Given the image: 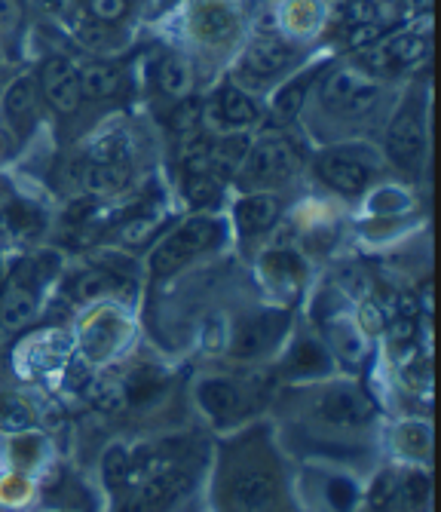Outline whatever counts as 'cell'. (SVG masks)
Instances as JSON below:
<instances>
[{"instance_id": "6da1fadb", "label": "cell", "mask_w": 441, "mask_h": 512, "mask_svg": "<svg viewBox=\"0 0 441 512\" xmlns=\"http://www.w3.org/2000/svg\"><path fill=\"white\" fill-rule=\"evenodd\" d=\"M218 240H221V224L215 218L196 215V218L184 221L154 249V255H151L154 276H172L175 270L190 264L196 255L209 252Z\"/></svg>"}, {"instance_id": "7a4b0ae2", "label": "cell", "mask_w": 441, "mask_h": 512, "mask_svg": "<svg viewBox=\"0 0 441 512\" xmlns=\"http://www.w3.org/2000/svg\"><path fill=\"white\" fill-rule=\"evenodd\" d=\"M46 276L43 261H19L0 289V329L16 335L37 316V286Z\"/></svg>"}, {"instance_id": "3957f363", "label": "cell", "mask_w": 441, "mask_h": 512, "mask_svg": "<svg viewBox=\"0 0 441 512\" xmlns=\"http://www.w3.org/2000/svg\"><path fill=\"white\" fill-rule=\"evenodd\" d=\"M298 151L282 135H267L255 148H249L245 154L239 172L245 184H255V188H270V184H282L288 181L294 172H298Z\"/></svg>"}, {"instance_id": "277c9868", "label": "cell", "mask_w": 441, "mask_h": 512, "mask_svg": "<svg viewBox=\"0 0 441 512\" xmlns=\"http://www.w3.org/2000/svg\"><path fill=\"white\" fill-rule=\"evenodd\" d=\"M377 172V163L368 151H362L359 145L353 148H334L325 151L316 160V175L328 184L331 191L343 194V197H356L362 194L371 178Z\"/></svg>"}, {"instance_id": "5b68a950", "label": "cell", "mask_w": 441, "mask_h": 512, "mask_svg": "<svg viewBox=\"0 0 441 512\" xmlns=\"http://www.w3.org/2000/svg\"><path fill=\"white\" fill-rule=\"evenodd\" d=\"M322 102L337 117H365L380 102V86L356 71H334L322 83Z\"/></svg>"}, {"instance_id": "8992f818", "label": "cell", "mask_w": 441, "mask_h": 512, "mask_svg": "<svg viewBox=\"0 0 441 512\" xmlns=\"http://www.w3.org/2000/svg\"><path fill=\"white\" fill-rule=\"evenodd\" d=\"M316 414L337 430H365L374 421V405L353 384H331L316 399Z\"/></svg>"}, {"instance_id": "52a82bcc", "label": "cell", "mask_w": 441, "mask_h": 512, "mask_svg": "<svg viewBox=\"0 0 441 512\" xmlns=\"http://www.w3.org/2000/svg\"><path fill=\"white\" fill-rule=\"evenodd\" d=\"M288 332V313L279 310H264L236 325L230 338V353L236 359H261L267 356Z\"/></svg>"}, {"instance_id": "ba28073f", "label": "cell", "mask_w": 441, "mask_h": 512, "mask_svg": "<svg viewBox=\"0 0 441 512\" xmlns=\"http://www.w3.org/2000/svg\"><path fill=\"white\" fill-rule=\"evenodd\" d=\"M187 488L190 473H184L181 467H169L151 479H144L138 491H132V497L126 500L123 512H166L187 494Z\"/></svg>"}, {"instance_id": "9c48e42d", "label": "cell", "mask_w": 441, "mask_h": 512, "mask_svg": "<svg viewBox=\"0 0 441 512\" xmlns=\"http://www.w3.org/2000/svg\"><path fill=\"white\" fill-rule=\"evenodd\" d=\"M40 89L46 102L53 105L59 114H74L83 102V92H80V80H77V71L74 65L65 59V56H49L43 65H40Z\"/></svg>"}, {"instance_id": "30bf717a", "label": "cell", "mask_w": 441, "mask_h": 512, "mask_svg": "<svg viewBox=\"0 0 441 512\" xmlns=\"http://www.w3.org/2000/svg\"><path fill=\"white\" fill-rule=\"evenodd\" d=\"M196 402L200 408L212 417L218 424H227V421H236L252 405V396L245 387H239L236 381H227V378H206L196 387Z\"/></svg>"}, {"instance_id": "8fae6325", "label": "cell", "mask_w": 441, "mask_h": 512, "mask_svg": "<svg viewBox=\"0 0 441 512\" xmlns=\"http://www.w3.org/2000/svg\"><path fill=\"white\" fill-rule=\"evenodd\" d=\"M386 145H389V157L396 160L405 169H417L426 151V132H423V120L417 114L414 105L402 108L396 114L386 135Z\"/></svg>"}, {"instance_id": "7c38bea8", "label": "cell", "mask_w": 441, "mask_h": 512, "mask_svg": "<svg viewBox=\"0 0 441 512\" xmlns=\"http://www.w3.org/2000/svg\"><path fill=\"white\" fill-rule=\"evenodd\" d=\"M276 482L264 470H245L233 476L227 500L233 512H270L276 506Z\"/></svg>"}, {"instance_id": "4fadbf2b", "label": "cell", "mask_w": 441, "mask_h": 512, "mask_svg": "<svg viewBox=\"0 0 441 512\" xmlns=\"http://www.w3.org/2000/svg\"><path fill=\"white\" fill-rule=\"evenodd\" d=\"M291 62H294V50H291L285 40H279V37H261V40H255L249 46V50H245L242 71L258 77V80H267V77L282 74Z\"/></svg>"}, {"instance_id": "5bb4252c", "label": "cell", "mask_w": 441, "mask_h": 512, "mask_svg": "<svg viewBox=\"0 0 441 512\" xmlns=\"http://www.w3.org/2000/svg\"><path fill=\"white\" fill-rule=\"evenodd\" d=\"M279 215H282V206L270 194L242 197L233 206V218H236V227H239L242 237H261V234H267V230L279 221Z\"/></svg>"}, {"instance_id": "9a60e30c", "label": "cell", "mask_w": 441, "mask_h": 512, "mask_svg": "<svg viewBox=\"0 0 441 512\" xmlns=\"http://www.w3.org/2000/svg\"><path fill=\"white\" fill-rule=\"evenodd\" d=\"M120 335H123V322L117 313L111 310H102L98 316H92L86 325H83V350L92 356V359H105L117 350L120 344Z\"/></svg>"}, {"instance_id": "2e32d148", "label": "cell", "mask_w": 441, "mask_h": 512, "mask_svg": "<svg viewBox=\"0 0 441 512\" xmlns=\"http://www.w3.org/2000/svg\"><path fill=\"white\" fill-rule=\"evenodd\" d=\"M190 31L206 43H221L236 34V16L227 4H203L193 10Z\"/></svg>"}, {"instance_id": "e0dca14e", "label": "cell", "mask_w": 441, "mask_h": 512, "mask_svg": "<svg viewBox=\"0 0 441 512\" xmlns=\"http://www.w3.org/2000/svg\"><path fill=\"white\" fill-rule=\"evenodd\" d=\"M4 111H7L10 123H13L19 132L31 129V123L37 120V86H34V80L19 77V80L7 89Z\"/></svg>"}, {"instance_id": "ac0fdd59", "label": "cell", "mask_w": 441, "mask_h": 512, "mask_svg": "<svg viewBox=\"0 0 441 512\" xmlns=\"http://www.w3.org/2000/svg\"><path fill=\"white\" fill-rule=\"evenodd\" d=\"M123 289H126L123 276H117L114 270H105V267L83 270L80 276H74V283H71V292H74L77 301L108 298V295H117V292H123Z\"/></svg>"}, {"instance_id": "d6986e66", "label": "cell", "mask_w": 441, "mask_h": 512, "mask_svg": "<svg viewBox=\"0 0 441 512\" xmlns=\"http://www.w3.org/2000/svg\"><path fill=\"white\" fill-rule=\"evenodd\" d=\"M129 181V166L126 160L120 163H86L83 169V188L92 197H105V194H117L123 191V184Z\"/></svg>"}, {"instance_id": "ffe728a7", "label": "cell", "mask_w": 441, "mask_h": 512, "mask_svg": "<svg viewBox=\"0 0 441 512\" xmlns=\"http://www.w3.org/2000/svg\"><path fill=\"white\" fill-rule=\"evenodd\" d=\"M328 341H331V350L337 353V359L343 365L359 368L365 362V356H368V341L353 322H343V319L334 322L328 329Z\"/></svg>"}, {"instance_id": "44dd1931", "label": "cell", "mask_w": 441, "mask_h": 512, "mask_svg": "<svg viewBox=\"0 0 441 512\" xmlns=\"http://www.w3.org/2000/svg\"><path fill=\"white\" fill-rule=\"evenodd\" d=\"M80 92L89 99H108V96H117L120 86H123V71L114 68V65H105V62H98V65H86L80 74Z\"/></svg>"}, {"instance_id": "7402d4cb", "label": "cell", "mask_w": 441, "mask_h": 512, "mask_svg": "<svg viewBox=\"0 0 441 512\" xmlns=\"http://www.w3.org/2000/svg\"><path fill=\"white\" fill-rule=\"evenodd\" d=\"M331 368V353L325 350V344L319 341H310L304 338L301 344H294L291 356H288V371L298 378H307V375H322V371Z\"/></svg>"}, {"instance_id": "603a6c76", "label": "cell", "mask_w": 441, "mask_h": 512, "mask_svg": "<svg viewBox=\"0 0 441 512\" xmlns=\"http://www.w3.org/2000/svg\"><path fill=\"white\" fill-rule=\"evenodd\" d=\"M386 50V59H389V68L392 71H402V68H411L417 65L420 59H426L429 53V40L420 37V34H399L383 43Z\"/></svg>"}, {"instance_id": "cb8c5ba5", "label": "cell", "mask_w": 441, "mask_h": 512, "mask_svg": "<svg viewBox=\"0 0 441 512\" xmlns=\"http://www.w3.org/2000/svg\"><path fill=\"white\" fill-rule=\"evenodd\" d=\"M218 111H221L224 123H230V126H252L258 120L255 99L236 86H224V92L218 96Z\"/></svg>"}, {"instance_id": "d4e9b609", "label": "cell", "mask_w": 441, "mask_h": 512, "mask_svg": "<svg viewBox=\"0 0 441 512\" xmlns=\"http://www.w3.org/2000/svg\"><path fill=\"white\" fill-rule=\"evenodd\" d=\"M157 83L169 99H184L193 89V71L181 56H166L157 65Z\"/></svg>"}, {"instance_id": "484cf974", "label": "cell", "mask_w": 441, "mask_h": 512, "mask_svg": "<svg viewBox=\"0 0 441 512\" xmlns=\"http://www.w3.org/2000/svg\"><path fill=\"white\" fill-rule=\"evenodd\" d=\"M313 77H316V71H304V74H298L294 80H288V83L276 92V99H273V114H276L279 120H291L294 114H298V111L304 108L307 92H310V86H313Z\"/></svg>"}, {"instance_id": "4316f807", "label": "cell", "mask_w": 441, "mask_h": 512, "mask_svg": "<svg viewBox=\"0 0 441 512\" xmlns=\"http://www.w3.org/2000/svg\"><path fill=\"white\" fill-rule=\"evenodd\" d=\"M166 378L157 365H138L132 375L123 381V393H126V402H144L151 399L163 390Z\"/></svg>"}, {"instance_id": "83f0119b", "label": "cell", "mask_w": 441, "mask_h": 512, "mask_svg": "<svg viewBox=\"0 0 441 512\" xmlns=\"http://www.w3.org/2000/svg\"><path fill=\"white\" fill-rule=\"evenodd\" d=\"M264 276L273 286H298L304 276V264L291 252H270L264 258Z\"/></svg>"}, {"instance_id": "f1b7e54d", "label": "cell", "mask_w": 441, "mask_h": 512, "mask_svg": "<svg viewBox=\"0 0 441 512\" xmlns=\"http://www.w3.org/2000/svg\"><path fill=\"white\" fill-rule=\"evenodd\" d=\"M184 197L196 209H206V206L218 203V197H221L218 175L215 172H187V178H184Z\"/></svg>"}, {"instance_id": "f546056e", "label": "cell", "mask_w": 441, "mask_h": 512, "mask_svg": "<svg viewBox=\"0 0 441 512\" xmlns=\"http://www.w3.org/2000/svg\"><path fill=\"white\" fill-rule=\"evenodd\" d=\"M34 427V411L19 396H0V430L4 433H25Z\"/></svg>"}, {"instance_id": "4dcf8cb0", "label": "cell", "mask_w": 441, "mask_h": 512, "mask_svg": "<svg viewBox=\"0 0 441 512\" xmlns=\"http://www.w3.org/2000/svg\"><path fill=\"white\" fill-rule=\"evenodd\" d=\"M129 473H132V454L120 445L108 448L105 457H102V476H105V485L117 494L129 485Z\"/></svg>"}, {"instance_id": "1f68e13d", "label": "cell", "mask_w": 441, "mask_h": 512, "mask_svg": "<svg viewBox=\"0 0 441 512\" xmlns=\"http://www.w3.org/2000/svg\"><path fill=\"white\" fill-rule=\"evenodd\" d=\"M43 439L40 436H34V433H16V439H13V445H10V457H13V463L19 470H34L37 463L43 460Z\"/></svg>"}, {"instance_id": "d6a6232c", "label": "cell", "mask_w": 441, "mask_h": 512, "mask_svg": "<svg viewBox=\"0 0 441 512\" xmlns=\"http://www.w3.org/2000/svg\"><path fill=\"white\" fill-rule=\"evenodd\" d=\"M399 497V479L396 473H380L368 491V512H389Z\"/></svg>"}, {"instance_id": "836d02e7", "label": "cell", "mask_w": 441, "mask_h": 512, "mask_svg": "<svg viewBox=\"0 0 441 512\" xmlns=\"http://www.w3.org/2000/svg\"><path fill=\"white\" fill-rule=\"evenodd\" d=\"M200 120H203V105H200V99L184 96V99H178V105L172 108L169 126H172L175 132H181V135H190V132H196Z\"/></svg>"}, {"instance_id": "e575fe53", "label": "cell", "mask_w": 441, "mask_h": 512, "mask_svg": "<svg viewBox=\"0 0 441 512\" xmlns=\"http://www.w3.org/2000/svg\"><path fill=\"white\" fill-rule=\"evenodd\" d=\"M325 500L331 503L334 512H353L356 503H359V491L350 479H343V476H334L328 479L325 485Z\"/></svg>"}, {"instance_id": "d590c367", "label": "cell", "mask_w": 441, "mask_h": 512, "mask_svg": "<svg viewBox=\"0 0 441 512\" xmlns=\"http://www.w3.org/2000/svg\"><path fill=\"white\" fill-rule=\"evenodd\" d=\"M92 402L98 411H105V414H114L126 405V393H123V384L117 381H95L92 384Z\"/></svg>"}, {"instance_id": "8d00e7d4", "label": "cell", "mask_w": 441, "mask_h": 512, "mask_svg": "<svg viewBox=\"0 0 441 512\" xmlns=\"http://www.w3.org/2000/svg\"><path fill=\"white\" fill-rule=\"evenodd\" d=\"M86 7H89V16L95 22L114 25L129 13V0H86Z\"/></svg>"}, {"instance_id": "74e56055", "label": "cell", "mask_w": 441, "mask_h": 512, "mask_svg": "<svg viewBox=\"0 0 441 512\" xmlns=\"http://www.w3.org/2000/svg\"><path fill=\"white\" fill-rule=\"evenodd\" d=\"M7 224L16 230V234H22V237H34V234H40V227H43L40 212H34L31 206H13L7 212Z\"/></svg>"}, {"instance_id": "f35d334b", "label": "cell", "mask_w": 441, "mask_h": 512, "mask_svg": "<svg viewBox=\"0 0 441 512\" xmlns=\"http://www.w3.org/2000/svg\"><path fill=\"white\" fill-rule=\"evenodd\" d=\"M402 497L408 500L411 509H420L429 500V476L420 470H411L402 482Z\"/></svg>"}, {"instance_id": "ab89813d", "label": "cell", "mask_w": 441, "mask_h": 512, "mask_svg": "<svg viewBox=\"0 0 441 512\" xmlns=\"http://www.w3.org/2000/svg\"><path fill=\"white\" fill-rule=\"evenodd\" d=\"M126 157V142L120 135H114V138H102L95 148H92V163H120Z\"/></svg>"}, {"instance_id": "60d3db41", "label": "cell", "mask_w": 441, "mask_h": 512, "mask_svg": "<svg viewBox=\"0 0 441 512\" xmlns=\"http://www.w3.org/2000/svg\"><path fill=\"white\" fill-rule=\"evenodd\" d=\"M22 19H25L22 0H0V31L16 34L22 28Z\"/></svg>"}, {"instance_id": "b9f144b4", "label": "cell", "mask_w": 441, "mask_h": 512, "mask_svg": "<svg viewBox=\"0 0 441 512\" xmlns=\"http://www.w3.org/2000/svg\"><path fill=\"white\" fill-rule=\"evenodd\" d=\"M154 227H157V215H141V218H132L129 227L123 230V237L129 243H144L147 237L154 234Z\"/></svg>"}, {"instance_id": "7bdbcfd3", "label": "cell", "mask_w": 441, "mask_h": 512, "mask_svg": "<svg viewBox=\"0 0 441 512\" xmlns=\"http://www.w3.org/2000/svg\"><path fill=\"white\" fill-rule=\"evenodd\" d=\"M402 439H408V445H405V451L408 454H426L429 451V430L426 427H417V424H408L405 430H402Z\"/></svg>"}, {"instance_id": "ee69618b", "label": "cell", "mask_w": 441, "mask_h": 512, "mask_svg": "<svg viewBox=\"0 0 441 512\" xmlns=\"http://www.w3.org/2000/svg\"><path fill=\"white\" fill-rule=\"evenodd\" d=\"M362 329H368V332H380L383 329V313H380L377 304H365L362 307Z\"/></svg>"}, {"instance_id": "f6af8a7d", "label": "cell", "mask_w": 441, "mask_h": 512, "mask_svg": "<svg viewBox=\"0 0 441 512\" xmlns=\"http://www.w3.org/2000/svg\"><path fill=\"white\" fill-rule=\"evenodd\" d=\"M13 148H16V142H13L10 129H0V157H10Z\"/></svg>"}, {"instance_id": "bcb514c9", "label": "cell", "mask_w": 441, "mask_h": 512, "mask_svg": "<svg viewBox=\"0 0 441 512\" xmlns=\"http://www.w3.org/2000/svg\"><path fill=\"white\" fill-rule=\"evenodd\" d=\"M414 7H420V10H429V7H432V0H414Z\"/></svg>"}]
</instances>
